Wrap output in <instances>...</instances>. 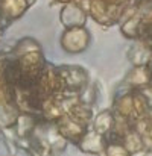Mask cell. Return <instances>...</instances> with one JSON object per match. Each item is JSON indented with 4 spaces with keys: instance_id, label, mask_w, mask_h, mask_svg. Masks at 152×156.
Returning a JSON list of instances; mask_svg holds the SVG:
<instances>
[{
    "instance_id": "obj_1",
    "label": "cell",
    "mask_w": 152,
    "mask_h": 156,
    "mask_svg": "<svg viewBox=\"0 0 152 156\" xmlns=\"http://www.w3.org/2000/svg\"><path fill=\"white\" fill-rule=\"evenodd\" d=\"M142 123L145 124V129L137 130V132H139V133L142 135V138H143L145 150H148V152H151L152 153V118L151 120H148V123H146L145 120H142Z\"/></svg>"
},
{
    "instance_id": "obj_2",
    "label": "cell",
    "mask_w": 152,
    "mask_h": 156,
    "mask_svg": "<svg viewBox=\"0 0 152 156\" xmlns=\"http://www.w3.org/2000/svg\"><path fill=\"white\" fill-rule=\"evenodd\" d=\"M106 156H132L120 143H113L106 147Z\"/></svg>"
}]
</instances>
